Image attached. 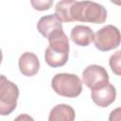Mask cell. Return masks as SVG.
Wrapping results in <instances>:
<instances>
[{
	"instance_id": "6da1fadb",
	"label": "cell",
	"mask_w": 121,
	"mask_h": 121,
	"mask_svg": "<svg viewBox=\"0 0 121 121\" xmlns=\"http://www.w3.org/2000/svg\"><path fill=\"white\" fill-rule=\"evenodd\" d=\"M49 45L45 49L44 60L51 67L63 66L68 60L69 40L63 29L57 30L48 37Z\"/></svg>"
},
{
	"instance_id": "7a4b0ae2",
	"label": "cell",
	"mask_w": 121,
	"mask_h": 121,
	"mask_svg": "<svg viewBox=\"0 0 121 121\" xmlns=\"http://www.w3.org/2000/svg\"><path fill=\"white\" fill-rule=\"evenodd\" d=\"M71 18L73 21L103 24L107 19V10L95 2L76 1L71 9Z\"/></svg>"
},
{
	"instance_id": "3957f363",
	"label": "cell",
	"mask_w": 121,
	"mask_h": 121,
	"mask_svg": "<svg viewBox=\"0 0 121 121\" xmlns=\"http://www.w3.org/2000/svg\"><path fill=\"white\" fill-rule=\"evenodd\" d=\"M51 87L56 94L65 97H77L81 94L82 83L75 74L60 73L53 77Z\"/></svg>"
},
{
	"instance_id": "277c9868",
	"label": "cell",
	"mask_w": 121,
	"mask_h": 121,
	"mask_svg": "<svg viewBox=\"0 0 121 121\" xmlns=\"http://www.w3.org/2000/svg\"><path fill=\"white\" fill-rule=\"evenodd\" d=\"M0 78V113L1 115H9L17 106L19 89L15 83L8 80L4 75Z\"/></svg>"
},
{
	"instance_id": "5b68a950",
	"label": "cell",
	"mask_w": 121,
	"mask_h": 121,
	"mask_svg": "<svg viewBox=\"0 0 121 121\" xmlns=\"http://www.w3.org/2000/svg\"><path fill=\"white\" fill-rule=\"evenodd\" d=\"M94 43L98 50L104 52L110 51L119 46L121 43V32L116 26L107 25L95 32Z\"/></svg>"
},
{
	"instance_id": "8992f818",
	"label": "cell",
	"mask_w": 121,
	"mask_h": 121,
	"mask_svg": "<svg viewBox=\"0 0 121 121\" xmlns=\"http://www.w3.org/2000/svg\"><path fill=\"white\" fill-rule=\"evenodd\" d=\"M83 83L92 91L99 89L109 83V75L106 69L100 65L92 64L82 72Z\"/></svg>"
},
{
	"instance_id": "52a82bcc",
	"label": "cell",
	"mask_w": 121,
	"mask_h": 121,
	"mask_svg": "<svg viewBox=\"0 0 121 121\" xmlns=\"http://www.w3.org/2000/svg\"><path fill=\"white\" fill-rule=\"evenodd\" d=\"M91 95L95 104L101 108H106L115 100L116 91L112 84L108 83L99 89L93 90Z\"/></svg>"
},
{
	"instance_id": "ba28073f",
	"label": "cell",
	"mask_w": 121,
	"mask_h": 121,
	"mask_svg": "<svg viewBox=\"0 0 121 121\" xmlns=\"http://www.w3.org/2000/svg\"><path fill=\"white\" fill-rule=\"evenodd\" d=\"M20 72L26 77H32L36 75L40 68V61L38 57L31 52H25L21 55L19 61Z\"/></svg>"
},
{
	"instance_id": "9c48e42d",
	"label": "cell",
	"mask_w": 121,
	"mask_h": 121,
	"mask_svg": "<svg viewBox=\"0 0 121 121\" xmlns=\"http://www.w3.org/2000/svg\"><path fill=\"white\" fill-rule=\"evenodd\" d=\"M37 29L38 31L46 39L56 32L57 30L63 29L61 22L59 20V18L54 14H49L46 16H43L37 24Z\"/></svg>"
},
{
	"instance_id": "30bf717a",
	"label": "cell",
	"mask_w": 121,
	"mask_h": 121,
	"mask_svg": "<svg viewBox=\"0 0 121 121\" xmlns=\"http://www.w3.org/2000/svg\"><path fill=\"white\" fill-rule=\"evenodd\" d=\"M70 38L77 45L87 46L94 41L95 33L91 27L78 25L72 28Z\"/></svg>"
},
{
	"instance_id": "8fae6325",
	"label": "cell",
	"mask_w": 121,
	"mask_h": 121,
	"mask_svg": "<svg viewBox=\"0 0 121 121\" xmlns=\"http://www.w3.org/2000/svg\"><path fill=\"white\" fill-rule=\"evenodd\" d=\"M75 116V111L71 106L58 104L50 111L48 121H74Z\"/></svg>"
},
{
	"instance_id": "7c38bea8",
	"label": "cell",
	"mask_w": 121,
	"mask_h": 121,
	"mask_svg": "<svg viewBox=\"0 0 121 121\" xmlns=\"http://www.w3.org/2000/svg\"><path fill=\"white\" fill-rule=\"evenodd\" d=\"M76 0L60 1L55 7V15L60 22H73L71 18V9Z\"/></svg>"
},
{
	"instance_id": "4fadbf2b",
	"label": "cell",
	"mask_w": 121,
	"mask_h": 121,
	"mask_svg": "<svg viewBox=\"0 0 121 121\" xmlns=\"http://www.w3.org/2000/svg\"><path fill=\"white\" fill-rule=\"evenodd\" d=\"M109 64L112 71L117 75L121 76V50L114 52L109 60Z\"/></svg>"
},
{
	"instance_id": "5bb4252c",
	"label": "cell",
	"mask_w": 121,
	"mask_h": 121,
	"mask_svg": "<svg viewBox=\"0 0 121 121\" xmlns=\"http://www.w3.org/2000/svg\"><path fill=\"white\" fill-rule=\"evenodd\" d=\"M30 3H31V5H32V7L35 9H37V10H46V9H48L51 6H52V4H53V2L51 1V0H38V1H34V0H31L30 1Z\"/></svg>"
},
{
	"instance_id": "9a60e30c",
	"label": "cell",
	"mask_w": 121,
	"mask_h": 121,
	"mask_svg": "<svg viewBox=\"0 0 121 121\" xmlns=\"http://www.w3.org/2000/svg\"><path fill=\"white\" fill-rule=\"evenodd\" d=\"M109 121H121V107H118L111 112Z\"/></svg>"
},
{
	"instance_id": "2e32d148",
	"label": "cell",
	"mask_w": 121,
	"mask_h": 121,
	"mask_svg": "<svg viewBox=\"0 0 121 121\" xmlns=\"http://www.w3.org/2000/svg\"><path fill=\"white\" fill-rule=\"evenodd\" d=\"M13 121H34V119L30 115H28V114L22 113V114L18 115Z\"/></svg>"
},
{
	"instance_id": "e0dca14e",
	"label": "cell",
	"mask_w": 121,
	"mask_h": 121,
	"mask_svg": "<svg viewBox=\"0 0 121 121\" xmlns=\"http://www.w3.org/2000/svg\"><path fill=\"white\" fill-rule=\"evenodd\" d=\"M112 3H114V4H117V5H121V3H116V2H113V1H112Z\"/></svg>"
}]
</instances>
